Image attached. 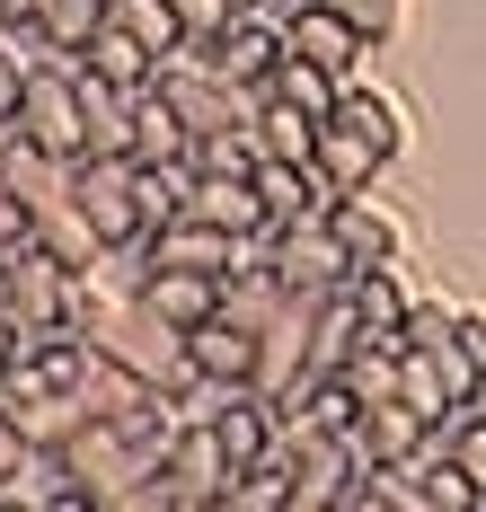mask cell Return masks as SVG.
Wrapping results in <instances>:
<instances>
[{
  "mask_svg": "<svg viewBox=\"0 0 486 512\" xmlns=\"http://www.w3.org/2000/svg\"><path fill=\"white\" fill-rule=\"evenodd\" d=\"M62 460H71V486H80V512H168V477L160 460L115 424V415H89L71 442H62Z\"/></svg>",
  "mask_w": 486,
  "mask_h": 512,
  "instance_id": "cell-1",
  "label": "cell"
},
{
  "mask_svg": "<svg viewBox=\"0 0 486 512\" xmlns=\"http://www.w3.org/2000/svg\"><path fill=\"white\" fill-rule=\"evenodd\" d=\"M89 345H107L124 371H142L151 389H177L195 362H186V327H168L160 309H142V301H124V309H98L89 318Z\"/></svg>",
  "mask_w": 486,
  "mask_h": 512,
  "instance_id": "cell-2",
  "label": "cell"
},
{
  "mask_svg": "<svg viewBox=\"0 0 486 512\" xmlns=\"http://www.w3.org/2000/svg\"><path fill=\"white\" fill-rule=\"evenodd\" d=\"M71 274L80 265H62L45 239H9V256H0V309L18 327H71Z\"/></svg>",
  "mask_w": 486,
  "mask_h": 512,
  "instance_id": "cell-3",
  "label": "cell"
},
{
  "mask_svg": "<svg viewBox=\"0 0 486 512\" xmlns=\"http://www.w3.org/2000/svg\"><path fill=\"white\" fill-rule=\"evenodd\" d=\"M18 133L27 142H45V151L80 159L89 151V115H80V53H62L45 71H27V89H18Z\"/></svg>",
  "mask_w": 486,
  "mask_h": 512,
  "instance_id": "cell-4",
  "label": "cell"
},
{
  "mask_svg": "<svg viewBox=\"0 0 486 512\" xmlns=\"http://www.w3.org/2000/svg\"><path fill=\"white\" fill-rule=\"evenodd\" d=\"M319 301H327V292H283V301H274V318L257 327V380H248V389L292 398V389L310 380V327H319Z\"/></svg>",
  "mask_w": 486,
  "mask_h": 512,
  "instance_id": "cell-5",
  "label": "cell"
},
{
  "mask_svg": "<svg viewBox=\"0 0 486 512\" xmlns=\"http://www.w3.org/2000/svg\"><path fill=\"white\" fill-rule=\"evenodd\" d=\"M71 195L98 221L107 248H142V212H133V159L124 151H80L71 159Z\"/></svg>",
  "mask_w": 486,
  "mask_h": 512,
  "instance_id": "cell-6",
  "label": "cell"
},
{
  "mask_svg": "<svg viewBox=\"0 0 486 512\" xmlns=\"http://www.w3.org/2000/svg\"><path fill=\"white\" fill-rule=\"evenodd\" d=\"M204 71H221V80H239V89H266L274 62H283V9H239L221 36H204V45H186Z\"/></svg>",
  "mask_w": 486,
  "mask_h": 512,
  "instance_id": "cell-7",
  "label": "cell"
},
{
  "mask_svg": "<svg viewBox=\"0 0 486 512\" xmlns=\"http://www.w3.org/2000/svg\"><path fill=\"white\" fill-rule=\"evenodd\" d=\"M283 45L327 62L336 80H363V62H372V36H363L336 0H283Z\"/></svg>",
  "mask_w": 486,
  "mask_h": 512,
  "instance_id": "cell-8",
  "label": "cell"
},
{
  "mask_svg": "<svg viewBox=\"0 0 486 512\" xmlns=\"http://www.w3.org/2000/svg\"><path fill=\"white\" fill-rule=\"evenodd\" d=\"M168 512H221V495H230V451H221L213 424H186L177 442H168Z\"/></svg>",
  "mask_w": 486,
  "mask_h": 512,
  "instance_id": "cell-9",
  "label": "cell"
},
{
  "mask_svg": "<svg viewBox=\"0 0 486 512\" xmlns=\"http://www.w3.org/2000/svg\"><path fill=\"white\" fill-rule=\"evenodd\" d=\"M257 195H266V221H336L345 186L327 177L319 159H257Z\"/></svg>",
  "mask_w": 486,
  "mask_h": 512,
  "instance_id": "cell-10",
  "label": "cell"
},
{
  "mask_svg": "<svg viewBox=\"0 0 486 512\" xmlns=\"http://www.w3.org/2000/svg\"><path fill=\"white\" fill-rule=\"evenodd\" d=\"M274 274H283L292 292H336V283L354 274V256L336 239V221H283V230H274Z\"/></svg>",
  "mask_w": 486,
  "mask_h": 512,
  "instance_id": "cell-11",
  "label": "cell"
},
{
  "mask_svg": "<svg viewBox=\"0 0 486 512\" xmlns=\"http://www.w3.org/2000/svg\"><path fill=\"white\" fill-rule=\"evenodd\" d=\"M345 433H354L363 460H425L433 442H442V424H433L425 407H407V398H363Z\"/></svg>",
  "mask_w": 486,
  "mask_h": 512,
  "instance_id": "cell-12",
  "label": "cell"
},
{
  "mask_svg": "<svg viewBox=\"0 0 486 512\" xmlns=\"http://www.w3.org/2000/svg\"><path fill=\"white\" fill-rule=\"evenodd\" d=\"M336 239H345V256H354V265H407V221L380 204L372 186L336 204Z\"/></svg>",
  "mask_w": 486,
  "mask_h": 512,
  "instance_id": "cell-13",
  "label": "cell"
},
{
  "mask_svg": "<svg viewBox=\"0 0 486 512\" xmlns=\"http://www.w3.org/2000/svg\"><path fill=\"white\" fill-rule=\"evenodd\" d=\"M0 177H9V195L27 204V230H36V212H45V204H62V195H71V159L45 151V142H27V133H9Z\"/></svg>",
  "mask_w": 486,
  "mask_h": 512,
  "instance_id": "cell-14",
  "label": "cell"
},
{
  "mask_svg": "<svg viewBox=\"0 0 486 512\" xmlns=\"http://www.w3.org/2000/svg\"><path fill=\"white\" fill-rule=\"evenodd\" d=\"M71 398H80L89 415H133L142 398H151V380H142V371H124L107 345H89V336H80V362H71Z\"/></svg>",
  "mask_w": 486,
  "mask_h": 512,
  "instance_id": "cell-15",
  "label": "cell"
},
{
  "mask_svg": "<svg viewBox=\"0 0 486 512\" xmlns=\"http://www.w3.org/2000/svg\"><path fill=\"white\" fill-rule=\"evenodd\" d=\"M142 309H160L168 327H186V336H195V327H204V318L221 309V274H186V265H151V274H142Z\"/></svg>",
  "mask_w": 486,
  "mask_h": 512,
  "instance_id": "cell-16",
  "label": "cell"
},
{
  "mask_svg": "<svg viewBox=\"0 0 486 512\" xmlns=\"http://www.w3.org/2000/svg\"><path fill=\"white\" fill-rule=\"evenodd\" d=\"M186 362L195 371H213V380H230V389H248L257 380V327H239V318H204L195 336H186Z\"/></svg>",
  "mask_w": 486,
  "mask_h": 512,
  "instance_id": "cell-17",
  "label": "cell"
},
{
  "mask_svg": "<svg viewBox=\"0 0 486 512\" xmlns=\"http://www.w3.org/2000/svg\"><path fill=\"white\" fill-rule=\"evenodd\" d=\"M186 151H195V133H186L177 98H168L160 80H142L133 89V142H124V159H186Z\"/></svg>",
  "mask_w": 486,
  "mask_h": 512,
  "instance_id": "cell-18",
  "label": "cell"
},
{
  "mask_svg": "<svg viewBox=\"0 0 486 512\" xmlns=\"http://www.w3.org/2000/svg\"><path fill=\"white\" fill-rule=\"evenodd\" d=\"M336 124H345V133H363L380 159L407 151V106L389 98V89H372V80H345V98H336Z\"/></svg>",
  "mask_w": 486,
  "mask_h": 512,
  "instance_id": "cell-19",
  "label": "cell"
},
{
  "mask_svg": "<svg viewBox=\"0 0 486 512\" xmlns=\"http://www.w3.org/2000/svg\"><path fill=\"white\" fill-rule=\"evenodd\" d=\"M80 71H98V80H115V89H142V80H160V53L142 45L124 18H107V27L80 45Z\"/></svg>",
  "mask_w": 486,
  "mask_h": 512,
  "instance_id": "cell-20",
  "label": "cell"
},
{
  "mask_svg": "<svg viewBox=\"0 0 486 512\" xmlns=\"http://www.w3.org/2000/svg\"><path fill=\"white\" fill-rule=\"evenodd\" d=\"M345 301H354V318H363L372 336H398L407 309H416V292H407L398 265H354V274H345Z\"/></svg>",
  "mask_w": 486,
  "mask_h": 512,
  "instance_id": "cell-21",
  "label": "cell"
},
{
  "mask_svg": "<svg viewBox=\"0 0 486 512\" xmlns=\"http://www.w3.org/2000/svg\"><path fill=\"white\" fill-rule=\"evenodd\" d=\"M195 221H213V230H274L266 221V195H257V177H204L195 168V195H186Z\"/></svg>",
  "mask_w": 486,
  "mask_h": 512,
  "instance_id": "cell-22",
  "label": "cell"
},
{
  "mask_svg": "<svg viewBox=\"0 0 486 512\" xmlns=\"http://www.w3.org/2000/svg\"><path fill=\"white\" fill-rule=\"evenodd\" d=\"M186 195H195V159H133V212H142V239H151L160 221H177Z\"/></svg>",
  "mask_w": 486,
  "mask_h": 512,
  "instance_id": "cell-23",
  "label": "cell"
},
{
  "mask_svg": "<svg viewBox=\"0 0 486 512\" xmlns=\"http://www.w3.org/2000/svg\"><path fill=\"white\" fill-rule=\"evenodd\" d=\"M27 239H45V248H54L62 265H98V256H107V239H98V221L80 212V195H62V204H45Z\"/></svg>",
  "mask_w": 486,
  "mask_h": 512,
  "instance_id": "cell-24",
  "label": "cell"
},
{
  "mask_svg": "<svg viewBox=\"0 0 486 512\" xmlns=\"http://www.w3.org/2000/svg\"><path fill=\"white\" fill-rule=\"evenodd\" d=\"M319 124H327V115H310V106L266 98V106H257V151H266V159H319Z\"/></svg>",
  "mask_w": 486,
  "mask_h": 512,
  "instance_id": "cell-25",
  "label": "cell"
},
{
  "mask_svg": "<svg viewBox=\"0 0 486 512\" xmlns=\"http://www.w3.org/2000/svg\"><path fill=\"white\" fill-rule=\"evenodd\" d=\"M266 98H292V106H310V115H336L345 80H336L327 62H310V53H292V45H283V62H274V80H266Z\"/></svg>",
  "mask_w": 486,
  "mask_h": 512,
  "instance_id": "cell-26",
  "label": "cell"
},
{
  "mask_svg": "<svg viewBox=\"0 0 486 512\" xmlns=\"http://www.w3.org/2000/svg\"><path fill=\"white\" fill-rule=\"evenodd\" d=\"M319 168L345 186V195H363V186H380V168H389V159H380L363 133H345V124L327 115V124H319Z\"/></svg>",
  "mask_w": 486,
  "mask_h": 512,
  "instance_id": "cell-27",
  "label": "cell"
},
{
  "mask_svg": "<svg viewBox=\"0 0 486 512\" xmlns=\"http://www.w3.org/2000/svg\"><path fill=\"white\" fill-rule=\"evenodd\" d=\"M221 512H292V460L274 451V460L239 468V477H230V495H221Z\"/></svg>",
  "mask_w": 486,
  "mask_h": 512,
  "instance_id": "cell-28",
  "label": "cell"
},
{
  "mask_svg": "<svg viewBox=\"0 0 486 512\" xmlns=\"http://www.w3.org/2000/svg\"><path fill=\"white\" fill-rule=\"evenodd\" d=\"M354 398H398V336H372L363 327V345L345 354V371H336Z\"/></svg>",
  "mask_w": 486,
  "mask_h": 512,
  "instance_id": "cell-29",
  "label": "cell"
},
{
  "mask_svg": "<svg viewBox=\"0 0 486 512\" xmlns=\"http://www.w3.org/2000/svg\"><path fill=\"white\" fill-rule=\"evenodd\" d=\"M416 468H425V512H478V477L451 460L442 442H433V451H425Z\"/></svg>",
  "mask_w": 486,
  "mask_h": 512,
  "instance_id": "cell-30",
  "label": "cell"
},
{
  "mask_svg": "<svg viewBox=\"0 0 486 512\" xmlns=\"http://www.w3.org/2000/svg\"><path fill=\"white\" fill-rule=\"evenodd\" d=\"M36 18H45V36H54L62 53H80L115 18V0H36Z\"/></svg>",
  "mask_w": 486,
  "mask_h": 512,
  "instance_id": "cell-31",
  "label": "cell"
},
{
  "mask_svg": "<svg viewBox=\"0 0 486 512\" xmlns=\"http://www.w3.org/2000/svg\"><path fill=\"white\" fill-rule=\"evenodd\" d=\"M186 159H195L204 177H257V159H266V151H257V124H248V133H195V151H186Z\"/></svg>",
  "mask_w": 486,
  "mask_h": 512,
  "instance_id": "cell-32",
  "label": "cell"
},
{
  "mask_svg": "<svg viewBox=\"0 0 486 512\" xmlns=\"http://www.w3.org/2000/svg\"><path fill=\"white\" fill-rule=\"evenodd\" d=\"M115 18L160 53V62H168V53H186V27H177V9H168V0H115Z\"/></svg>",
  "mask_w": 486,
  "mask_h": 512,
  "instance_id": "cell-33",
  "label": "cell"
},
{
  "mask_svg": "<svg viewBox=\"0 0 486 512\" xmlns=\"http://www.w3.org/2000/svg\"><path fill=\"white\" fill-rule=\"evenodd\" d=\"M168 9H177V27H186V45H204V36H221V27L239 18L230 0H168Z\"/></svg>",
  "mask_w": 486,
  "mask_h": 512,
  "instance_id": "cell-34",
  "label": "cell"
},
{
  "mask_svg": "<svg viewBox=\"0 0 486 512\" xmlns=\"http://www.w3.org/2000/svg\"><path fill=\"white\" fill-rule=\"evenodd\" d=\"M336 9H345L372 45H389V36H398V18H407V0H336Z\"/></svg>",
  "mask_w": 486,
  "mask_h": 512,
  "instance_id": "cell-35",
  "label": "cell"
},
{
  "mask_svg": "<svg viewBox=\"0 0 486 512\" xmlns=\"http://www.w3.org/2000/svg\"><path fill=\"white\" fill-rule=\"evenodd\" d=\"M451 327H460V345H469V362H478V380H486V309H460Z\"/></svg>",
  "mask_w": 486,
  "mask_h": 512,
  "instance_id": "cell-36",
  "label": "cell"
},
{
  "mask_svg": "<svg viewBox=\"0 0 486 512\" xmlns=\"http://www.w3.org/2000/svg\"><path fill=\"white\" fill-rule=\"evenodd\" d=\"M9 239H27V204H18L9 177H0V248H9Z\"/></svg>",
  "mask_w": 486,
  "mask_h": 512,
  "instance_id": "cell-37",
  "label": "cell"
},
{
  "mask_svg": "<svg viewBox=\"0 0 486 512\" xmlns=\"http://www.w3.org/2000/svg\"><path fill=\"white\" fill-rule=\"evenodd\" d=\"M9 133H18V124H9V115H0V151H9Z\"/></svg>",
  "mask_w": 486,
  "mask_h": 512,
  "instance_id": "cell-38",
  "label": "cell"
},
{
  "mask_svg": "<svg viewBox=\"0 0 486 512\" xmlns=\"http://www.w3.org/2000/svg\"><path fill=\"white\" fill-rule=\"evenodd\" d=\"M478 415H486V389H478Z\"/></svg>",
  "mask_w": 486,
  "mask_h": 512,
  "instance_id": "cell-39",
  "label": "cell"
},
{
  "mask_svg": "<svg viewBox=\"0 0 486 512\" xmlns=\"http://www.w3.org/2000/svg\"><path fill=\"white\" fill-rule=\"evenodd\" d=\"M0 18H9V0H0Z\"/></svg>",
  "mask_w": 486,
  "mask_h": 512,
  "instance_id": "cell-40",
  "label": "cell"
},
{
  "mask_svg": "<svg viewBox=\"0 0 486 512\" xmlns=\"http://www.w3.org/2000/svg\"><path fill=\"white\" fill-rule=\"evenodd\" d=\"M274 9H283V0H274Z\"/></svg>",
  "mask_w": 486,
  "mask_h": 512,
  "instance_id": "cell-41",
  "label": "cell"
},
{
  "mask_svg": "<svg viewBox=\"0 0 486 512\" xmlns=\"http://www.w3.org/2000/svg\"><path fill=\"white\" fill-rule=\"evenodd\" d=\"M0 256H9V248H0Z\"/></svg>",
  "mask_w": 486,
  "mask_h": 512,
  "instance_id": "cell-42",
  "label": "cell"
}]
</instances>
